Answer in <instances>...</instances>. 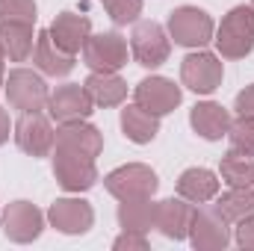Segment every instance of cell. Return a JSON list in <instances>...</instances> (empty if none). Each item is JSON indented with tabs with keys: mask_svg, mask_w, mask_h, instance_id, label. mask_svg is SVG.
Listing matches in <instances>:
<instances>
[{
	"mask_svg": "<svg viewBox=\"0 0 254 251\" xmlns=\"http://www.w3.org/2000/svg\"><path fill=\"white\" fill-rule=\"evenodd\" d=\"M110 21L116 27H127V24H136L139 15H142V0H101Z\"/></svg>",
	"mask_w": 254,
	"mask_h": 251,
	"instance_id": "83f0119b",
	"label": "cell"
},
{
	"mask_svg": "<svg viewBox=\"0 0 254 251\" xmlns=\"http://www.w3.org/2000/svg\"><path fill=\"white\" fill-rule=\"evenodd\" d=\"M228 142L234 151L254 157V116H240L228 127Z\"/></svg>",
	"mask_w": 254,
	"mask_h": 251,
	"instance_id": "4316f807",
	"label": "cell"
},
{
	"mask_svg": "<svg viewBox=\"0 0 254 251\" xmlns=\"http://www.w3.org/2000/svg\"><path fill=\"white\" fill-rule=\"evenodd\" d=\"M222 77H225V65L210 51L198 48L181 63V83L195 95H213L222 86Z\"/></svg>",
	"mask_w": 254,
	"mask_h": 251,
	"instance_id": "52a82bcc",
	"label": "cell"
},
{
	"mask_svg": "<svg viewBox=\"0 0 254 251\" xmlns=\"http://www.w3.org/2000/svg\"><path fill=\"white\" fill-rule=\"evenodd\" d=\"M216 210L228 219V225H237L254 216V187H231L228 192L219 195Z\"/></svg>",
	"mask_w": 254,
	"mask_h": 251,
	"instance_id": "cb8c5ba5",
	"label": "cell"
},
{
	"mask_svg": "<svg viewBox=\"0 0 254 251\" xmlns=\"http://www.w3.org/2000/svg\"><path fill=\"white\" fill-rule=\"evenodd\" d=\"M0 21L36 24V0H0Z\"/></svg>",
	"mask_w": 254,
	"mask_h": 251,
	"instance_id": "f1b7e54d",
	"label": "cell"
},
{
	"mask_svg": "<svg viewBox=\"0 0 254 251\" xmlns=\"http://www.w3.org/2000/svg\"><path fill=\"white\" fill-rule=\"evenodd\" d=\"M192 216H195V204L187 198H166V201H157L154 207V228L166 237V240H187L190 237V225Z\"/></svg>",
	"mask_w": 254,
	"mask_h": 251,
	"instance_id": "9a60e30c",
	"label": "cell"
},
{
	"mask_svg": "<svg viewBox=\"0 0 254 251\" xmlns=\"http://www.w3.org/2000/svg\"><path fill=\"white\" fill-rule=\"evenodd\" d=\"M222 60H246L254 51V6H234L213 33Z\"/></svg>",
	"mask_w": 254,
	"mask_h": 251,
	"instance_id": "6da1fadb",
	"label": "cell"
},
{
	"mask_svg": "<svg viewBox=\"0 0 254 251\" xmlns=\"http://www.w3.org/2000/svg\"><path fill=\"white\" fill-rule=\"evenodd\" d=\"M54 178L65 192H86L98 184V166L92 157L54 148Z\"/></svg>",
	"mask_w": 254,
	"mask_h": 251,
	"instance_id": "8fae6325",
	"label": "cell"
},
{
	"mask_svg": "<svg viewBox=\"0 0 254 251\" xmlns=\"http://www.w3.org/2000/svg\"><path fill=\"white\" fill-rule=\"evenodd\" d=\"M48 116L54 119V122H83V119H89L92 116V110H95V101H92V95L86 92V86H80V83H65V86H57V92H51V98H48Z\"/></svg>",
	"mask_w": 254,
	"mask_h": 251,
	"instance_id": "7c38bea8",
	"label": "cell"
},
{
	"mask_svg": "<svg viewBox=\"0 0 254 251\" xmlns=\"http://www.w3.org/2000/svg\"><path fill=\"white\" fill-rule=\"evenodd\" d=\"M133 101H136L139 107H145L148 113H154V116L163 119V116H169L175 107H181L184 92H181V86H178L175 80H169V77H145L142 83H136Z\"/></svg>",
	"mask_w": 254,
	"mask_h": 251,
	"instance_id": "4fadbf2b",
	"label": "cell"
},
{
	"mask_svg": "<svg viewBox=\"0 0 254 251\" xmlns=\"http://www.w3.org/2000/svg\"><path fill=\"white\" fill-rule=\"evenodd\" d=\"M3 89H6L9 107L18 110V113H39V110L48 107V98H51L45 77L30 71V68H12L6 74Z\"/></svg>",
	"mask_w": 254,
	"mask_h": 251,
	"instance_id": "7a4b0ae2",
	"label": "cell"
},
{
	"mask_svg": "<svg viewBox=\"0 0 254 251\" xmlns=\"http://www.w3.org/2000/svg\"><path fill=\"white\" fill-rule=\"evenodd\" d=\"M48 222L68 237H80L95 225V210L83 198H57L48 210Z\"/></svg>",
	"mask_w": 254,
	"mask_h": 251,
	"instance_id": "5bb4252c",
	"label": "cell"
},
{
	"mask_svg": "<svg viewBox=\"0 0 254 251\" xmlns=\"http://www.w3.org/2000/svg\"><path fill=\"white\" fill-rule=\"evenodd\" d=\"M48 33H51V39L63 48L65 54L77 57L83 51L86 39L92 36V21L86 15H77V12H60L54 18V24L48 27Z\"/></svg>",
	"mask_w": 254,
	"mask_h": 251,
	"instance_id": "e0dca14e",
	"label": "cell"
},
{
	"mask_svg": "<svg viewBox=\"0 0 254 251\" xmlns=\"http://www.w3.org/2000/svg\"><path fill=\"white\" fill-rule=\"evenodd\" d=\"M252 6H254V0H252Z\"/></svg>",
	"mask_w": 254,
	"mask_h": 251,
	"instance_id": "e575fe53",
	"label": "cell"
},
{
	"mask_svg": "<svg viewBox=\"0 0 254 251\" xmlns=\"http://www.w3.org/2000/svg\"><path fill=\"white\" fill-rule=\"evenodd\" d=\"M122 130H125V136L133 145H148V142H154L157 133H160V116L148 113L145 107H139V104L133 101L130 107L122 110Z\"/></svg>",
	"mask_w": 254,
	"mask_h": 251,
	"instance_id": "603a6c76",
	"label": "cell"
},
{
	"mask_svg": "<svg viewBox=\"0 0 254 251\" xmlns=\"http://www.w3.org/2000/svg\"><path fill=\"white\" fill-rule=\"evenodd\" d=\"M130 54L142 68H160L172 54V39L157 21H136L130 33Z\"/></svg>",
	"mask_w": 254,
	"mask_h": 251,
	"instance_id": "5b68a950",
	"label": "cell"
},
{
	"mask_svg": "<svg viewBox=\"0 0 254 251\" xmlns=\"http://www.w3.org/2000/svg\"><path fill=\"white\" fill-rule=\"evenodd\" d=\"M15 145L30 154V157H48L54 154V142H57V130L51 125V119L39 110V113H21V119L15 122Z\"/></svg>",
	"mask_w": 254,
	"mask_h": 251,
	"instance_id": "9c48e42d",
	"label": "cell"
},
{
	"mask_svg": "<svg viewBox=\"0 0 254 251\" xmlns=\"http://www.w3.org/2000/svg\"><path fill=\"white\" fill-rule=\"evenodd\" d=\"M86 92L92 95L95 107H119L127 98V83L125 77H119V71H92L86 77Z\"/></svg>",
	"mask_w": 254,
	"mask_h": 251,
	"instance_id": "44dd1931",
	"label": "cell"
},
{
	"mask_svg": "<svg viewBox=\"0 0 254 251\" xmlns=\"http://www.w3.org/2000/svg\"><path fill=\"white\" fill-rule=\"evenodd\" d=\"M113 249L116 251H145L148 249V240H145V234H136V231H122V237H116V243H113Z\"/></svg>",
	"mask_w": 254,
	"mask_h": 251,
	"instance_id": "f546056e",
	"label": "cell"
},
{
	"mask_svg": "<svg viewBox=\"0 0 254 251\" xmlns=\"http://www.w3.org/2000/svg\"><path fill=\"white\" fill-rule=\"evenodd\" d=\"M0 225H3V234L12 243L27 246V243H33V240L42 237V231H45V213L36 204H30V201H12L0 213Z\"/></svg>",
	"mask_w": 254,
	"mask_h": 251,
	"instance_id": "30bf717a",
	"label": "cell"
},
{
	"mask_svg": "<svg viewBox=\"0 0 254 251\" xmlns=\"http://www.w3.org/2000/svg\"><path fill=\"white\" fill-rule=\"evenodd\" d=\"M192 249L198 251H219V249H228L231 243V228H228V219L213 207L207 204H198L195 207V216H192V225H190V237Z\"/></svg>",
	"mask_w": 254,
	"mask_h": 251,
	"instance_id": "ba28073f",
	"label": "cell"
},
{
	"mask_svg": "<svg viewBox=\"0 0 254 251\" xmlns=\"http://www.w3.org/2000/svg\"><path fill=\"white\" fill-rule=\"evenodd\" d=\"M234 110H237V116H254V83L252 86H246V89L237 95Z\"/></svg>",
	"mask_w": 254,
	"mask_h": 251,
	"instance_id": "1f68e13d",
	"label": "cell"
},
{
	"mask_svg": "<svg viewBox=\"0 0 254 251\" xmlns=\"http://www.w3.org/2000/svg\"><path fill=\"white\" fill-rule=\"evenodd\" d=\"M36 36L33 24H15V21H0V48L9 63H27L36 51Z\"/></svg>",
	"mask_w": 254,
	"mask_h": 251,
	"instance_id": "ffe728a7",
	"label": "cell"
},
{
	"mask_svg": "<svg viewBox=\"0 0 254 251\" xmlns=\"http://www.w3.org/2000/svg\"><path fill=\"white\" fill-rule=\"evenodd\" d=\"M104 187L119 201H142V198H154L160 181H157L154 169H148L142 163H127V166L113 169L104 178Z\"/></svg>",
	"mask_w": 254,
	"mask_h": 251,
	"instance_id": "3957f363",
	"label": "cell"
},
{
	"mask_svg": "<svg viewBox=\"0 0 254 251\" xmlns=\"http://www.w3.org/2000/svg\"><path fill=\"white\" fill-rule=\"evenodd\" d=\"M178 195L192 201V204H207L219 195V175L210 169H201V166L187 169L178 178Z\"/></svg>",
	"mask_w": 254,
	"mask_h": 251,
	"instance_id": "7402d4cb",
	"label": "cell"
},
{
	"mask_svg": "<svg viewBox=\"0 0 254 251\" xmlns=\"http://www.w3.org/2000/svg\"><path fill=\"white\" fill-rule=\"evenodd\" d=\"M219 175L228 187H254V157L231 148L219 163Z\"/></svg>",
	"mask_w": 254,
	"mask_h": 251,
	"instance_id": "484cf974",
	"label": "cell"
},
{
	"mask_svg": "<svg viewBox=\"0 0 254 251\" xmlns=\"http://www.w3.org/2000/svg\"><path fill=\"white\" fill-rule=\"evenodd\" d=\"M54 148L98 160L101 151H104V133L95 125H89L86 119H83V122H65V125H60V130H57Z\"/></svg>",
	"mask_w": 254,
	"mask_h": 251,
	"instance_id": "2e32d148",
	"label": "cell"
},
{
	"mask_svg": "<svg viewBox=\"0 0 254 251\" xmlns=\"http://www.w3.org/2000/svg\"><path fill=\"white\" fill-rule=\"evenodd\" d=\"M80 54L89 71H122L130 57V45L122 33H95L86 39Z\"/></svg>",
	"mask_w": 254,
	"mask_h": 251,
	"instance_id": "8992f818",
	"label": "cell"
},
{
	"mask_svg": "<svg viewBox=\"0 0 254 251\" xmlns=\"http://www.w3.org/2000/svg\"><path fill=\"white\" fill-rule=\"evenodd\" d=\"M154 201L142 198V201H122L119 204V225L122 231H136V234H148L154 228Z\"/></svg>",
	"mask_w": 254,
	"mask_h": 251,
	"instance_id": "d4e9b609",
	"label": "cell"
},
{
	"mask_svg": "<svg viewBox=\"0 0 254 251\" xmlns=\"http://www.w3.org/2000/svg\"><path fill=\"white\" fill-rule=\"evenodd\" d=\"M33 63L42 74L48 77H68L74 71V54H65L63 48L51 39L48 30H42L36 36V51H33Z\"/></svg>",
	"mask_w": 254,
	"mask_h": 251,
	"instance_id": "ac0fdd59",
	"label": "cell"
},
{
	"mask_svg": "<svg viewBox=\"0 0 254 251\" xmlns=\"http://www.w3.org/2000/svg\"><path fill=\"white\" fill-rule=\"evenodd\" d=\"M6 54H3V48H0V89H3V83H6Z\"/></svg>",
	"mask_w": 254,
	"mask_h": 251,
	"instance_id": "836d02e7",
	"label": "cell"
},
{
	"mask_svg": "<svg viewBox=\"0 0 254 251\" xmlns=\"http://www.w3.org/2000/svg\"><path fill=\"white\" fill-rule=\"evenodd\" d=\"M237 246L240 249H249L254 251V216L237 222Z\"/></svg>",
	"mask_w": 254,
	"mask_h": 251,
	"instance_id": "4dcf8cb0",
	"label": "cell"
},
{
	"mask_svg": "<svg viewBox=\"0 0 254 251\" xmlns=\"http://www.w3.org/2000/svg\"><path fill=\"white\" fill-rule=\"evenodd\" d=\"M190 125H192V130H195L201 139H207V142H219L222 136H228L231 113H228L222 104L204 101V104H195V107H192Z\"/></svg>",
	"mask_w": 254,
	"mask_h": 251,
	"instance_id": "d6986e66",
	"label": "cell"
},
{
	"mask_svg": "<svg viewBox=\"0 0 254 251\" xmlns=\"http://www.w3.org/2000/svg\"><path fill=\"white\" fill-rule=\"evenodd\" d=\"M213 33H216L213 18L198 6H178L169 15V39H175V45L181 48L198 51L207 42H213Z\"/></svg>",
	"mask_w": 254,
	"mask_h": 251,
	"instance_id": "277c9868",
	"label": "cell"
},
{
	"mask_svg": "<svg viewBox=\"0 0 254 251\" xmlns=\"http://www.w3.org/2000/svg\"><path fill=\"white\" fill-rule=\"evenodd\" d=\"M12 130H15V125L9 122V113H6V110L0 107V145H3L6 139H9V133H12Z\"/></svg>",
	"mask_w": 254,
	"mask_h": 251,
	"instance_id": "d6a6232c",
	"label": "cell"
}]
</instances>
